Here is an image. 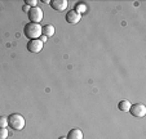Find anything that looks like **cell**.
<instances>
[{
  "label": "cell",
  "mask_w": 146,
  "mask_h": 139,
  "mask_svg": "<svg viewBox=\"0 0 146 139\" xmlns=\"http://www.w3.org/2000/svg\"><path fill=\"white\" fill-rule=\"evenodd\" d=\"M67 5H69L67 0H52L50 1V7L57 12H64L67 8Z\"/></svg>",
  "instance_id": "obj_7"
},
{
  "label": "cell",
  "mask_w": 146,
  "mask_h": 139,
  "mask_svg": "<svg viewBox=\"0 0 146 139\" xmlns=\"http://www.w3.org/2000/svg\"><path fill=\"white\" fill-rule=\"evenodd\" d=\"M43 34V26L39 25V23H31L29 22L27 25H25L23 27V35L29 39V40H33V39H39Z\"/></svg>",
  "instance_id": "obj_1"
},
{
  "label": "cell",
  "mask_w": 146,
  "mask_h": 139,
  "mask_svg": "<svg viewBox=\"0 0 146 139\" xmlns=\"http://www.w3.org/2000/svg\"><path fill=\"white\" fill-rule=\"evenodd\" d=\"M22 11L25 12V13H29V11H30V7H29L27 4H25V5L22 7Z\"/></svg>",
  "instance_id": "obj_16"
},
{
  "label": "cell",
  "mask_w": 146,
  "mask_h": 139,
  "mask_svg": "<svg viewBox=\"0 0 146 139\" xmlns=\"http://www.w3.org/2000/svg\"><path fill=\"white\" fill-rule=\"evenodd\" d=\"M66 138L67 139H83L84 138V134H83V131L80 130V129L75 128V129H71V130L69 131Z\"/></svg>",
  "instance_id": "obj_8"
},
{
  "label": "cell",
  "mask_w": 146,
  "mask_h": 139,
  "mask_svg": "<svg viewBox=\"0 0 146 139\" xmlns=\"http://www.w3.org/2000/svg\"><path fill=\"white\" fill-rule=\"evenodd\" d=\"M65 18H66L67 23H70V25H76V23H79L80 19H82V16H80L79 13H76L74 9H71V11H69L66 13Z\"/></svg>",
  "instance_id": "obj_6"
},
{
  "label": "cell",
  "mask_w": 146,
  "mask_h": 139,
  "mask_svg": "<svg viewBox=\"0 0 146 139\" xmlns=\"http://www.w3.org/2000/svg\"><path fill=\"white\" fill-rule=\"evenodd\" d=\"M131 115H132L133 117L136 119H142L146 116V106L142 103H136V104H132L129 108Z\"/></svg>",
  "instance_id": "obj_3"
},
{
  "label": "cell",
  "mask_w": 146,
  "mask_h": 139,
  "mask_svg": "<svg viewBox=\"0 0 146 139\" xmlns=\"http://www.w3.org/2000/svg\"><path fill=\"white\" fill-rule=\"evenodd\" d=\"M131 102L129 101H127V99H123V101H120L118 103V108L120 109L121 112H128L129 111V108H131Z\"/></svg>",
  "instance_id": "obj_9"
},
{
  "label": "cell",
  "mask_w": 146,
  "mask_h": 139,
  "mask_svg": "<svg viewBox=\"0 0 146 139\" xmlns=\"http://www.w3.org/2000/svg\"><path fill=\"white\" fill-rule=\"evenodd\" d=\"M8 128V117L5 116H0V129Z\"/></svg>",
  "instance_id": "obj_12"
},
{
  "label": "cell",
  "mask_w": 146,
  "mask_h": 139,
  "mask_svg": "<svg viewBox=\"0 0 146 139\" xmlns=\"http://www.w3.org/2000/svg\"><path fill=\"white\" fill-rule=\"evenodd\" d=\"M27 16L31 23H39L43 19V17H44V13H43V11L39 7H34V8H30Z\"/></svg>",
  "instance_id": "obj_4"
},
{
  "label": "cell",
  "mask_w": 146,
  "mask_h": 139,
  "mask_svg": "<svg viewBox=\"0 0 146 139\" xmlns=\"http://www.w3.org/2000/svg\"><path fill=\"white\" fill-rule=\"evenodd\" d=\"M54 32H56L54 26H52V25L43 26V35H45L47 38H50V36H53V35H54Z\"/></svg>",
  "instance_id": "obj_10"
},
{
  "label": "cell",
  "mask_w": 146,
  "mask_h": 139,
  "mask_svg": "<svg viewBox=\"0 0 146 139\" xmlns=\"http://www.w3.org/2000/svg\"><path fill=\"white\" fill-rule=\"evenodd\" d=\"M25 119L19 113H12L8 116V126H11L14 130H22L25 128Z\"/></svg>",
  "instance_id": "obj_2"
},
{
  "label": "cell",
  "mask_w": 146,
  "mask_h": 139,
  "mask_svg": "<svg viewBox=\"0 0 146 139\" xmlns=\"http://www.w3.org/2000/svg\"><path fill=\"white\" fill-rule=\"evenodd\" d=\"M39 40H40V41H41V43L44 44V43H45V41H47V40H48V38H47V36H45V35H43V34H41V36H40V38H39Z\"/></svg>",
  "instance_id": "obj_15"
},
{
  "label": "cell",
  "mask_w": 146,
  "mask_h": 139,
  "mask_svg": "<svg viewBox=\"0 0 146 139\" xmlns=\"http://www.w3.org/2000/svg\"><path fill=\"white\" fill-rule=\"evenodd\" d=\"M8 135H9L8 129H7V128L0 129V139H7V138H8Z\"/></svg>",
  "instance_id": "obj_13"
},
{
  "label": "cell",
  "mask_w": 146,
  "mask_h": 139,
  "mask_svg": "<svg viewBox=\"0 0 146 139\" xmlns=\"http://www.w3.org/2000/svg\"><path fill=\"white\" fill-rule=\"evenodd\" d=\"M43 46H44V44L39 39H33V40H29L27 43V50L30 53H40L43 50Z\"/></svg>",
  "instance_id": "obj_5"
},
{
  "label": "cell",
  "mask_w": 146,
  "mask_h": 139,
  "mask_svg": "<svg viewBox=\"0 0 146 139\" xmlns=\"http://www.w3.org/2000/svg\"><path fill=\"white\" fill-rule=\"evenodd\" d=\"M74 11L76 12V13H79L80 16H82V14H84V13L87 12V4H86V3H78L76 5H75Z\"/></svg>",
  "instance_id": "obj_11"
},
{
  "label": "cell",
  "mask_w": 146,
  "mask_h": 139,
  "mask_svg": "<svg viewBox=\"0 0 146 139\" xmlns=\"http://www.w3.org/2000/svg\"><path fill=\"white\" fill-rule=\"evenodd\" d=\"M58 139H67V138H66V136H60Z\"/></svg>",
  "instance_id": "obj_17"
},
{
  "label": "cell",
  "mask_w": 146,
  "mask_h": 139,
  "mask_svg": "<svg viewBox=\"0 0 146 139\" xmlns=\"http://www.w3.org/2000/svg\"><path fill=\"white\" fill-rule=\"evenodd\" d=\"M25 4H27L30 8H34V7H38V0H26Z\"/></svg>",
  "instance_id": "obj_14"
}]
</instances>
